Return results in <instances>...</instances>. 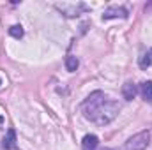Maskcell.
Here are the masks:
<instances>
[{
    "label": "cell",
    "instance_id": "6da1fadb",
    "mask_svg": "<svg viewBox=\"0 0 152 150\" xmlns=\"http://www.w3.org/2000/svg\"><path fill=\"white\" fill-rule=\"evenodd\" d=\"M118 111H120V104L118 103H115V101H103L96 110L87 113L85 118L94 122V124H97V125H106V124H110L112 120L117 118Z\"/></svg>",
    "mask_w": 152,
    "mask_h": 150
},
{
    "label": "cell",
    "instance_id": "7a4b0ae2",
    "mask_svg": "<svg viewBox=\"0 0 152 150\" xmlns=\"http://www.w3.org/2000/svg\"><path fill=\"white\" fill-rule=\"evenodd\" d=\"M151 143V133L149 131H142L134 136H131L127 141H126V150H145Z\"/></svg>",
    "mask_w": 152,
    "mask_h": 150
},
{
    "label": "cell",
    "instance_id": "3957f363",
    "mask_svg": "<svg viewBox=\"0 0 152 150\" xmlns=\"http://www.w3.org/2000/svg\"><path fill=\"white\" fill-rule=\"evenodd\" d=\"M104 101V94L101 92V90H96V92H92L85 101H83V104H81V110H83V115H87V113H90L92 110H96L101 103Z\"/></svg>",
    "mask_w": 152,
    "mask_h": 150
},
{
    "label": "cell",
    "instance_id": "277c9868",
    "mask_svg": "<svg viewBox=\"0 0 152 150\" xmlns=\"http://www.w3.org/2000/svg\"><path fill=\"white\" fill-rule=\"evenodd\" d=\"M127 16H129L127 9L126 7H118V5H112V7H108L103 12V20H112V18H122V20H126Z\"/></svg>",
    "mask_w": 152,
    "mask_h": 150
},
{
    "label": "cell",
    "instance_id": "5b68a950",
    "mask_svg": "<svg viewBox=\"0 0 152 150\" xmlns=\"http://www.w3.org/2000/svg\"><path fill=\"white\" fill-rule=\"evenodd\" d=\"M136 94H138V87H136L133 81H126V83L122 85V97H124L126 101H133V99L136 97Z\"/></svg>",
    "mask_w": 152,
    "mask_h": 150
},
{
    "label": "cell",
    "instance_id": "8992f818",
    "mask_svg": "<svg viewBox=\"0 0 152 150\" xmlns=\"http://www.w3.org/2000/svg\"><path fill=\"white\" fill-rule=\"evenodd\" d=\"M2 147H4V150H14L16 149V131L14 129H9L5 133V138L2 140Z\"/></svg>",
    "mask_w": 152,
    "mask_h": 150
},
{
    "label": "cell",
    "instance_id": "52a82bcc",
    "mask_svg": "<svg viewBox=\"0 0 152 150\" xmlns=\"http://www.w3.org/2000/svg\"><path fill=\"white\" fill-rule=\"evenodd\" d=\"M99 147V138L96 134H87L81 140V149L83 150H97Z\"/></svg>",
    "mask_w": 152,
    "mask_h": 150
},
{
    "label": "cell",
    "instance_id": "ba28073f",
    "mask_svg": "<svg viewBox=\"0 0 152 150\" xmlns=\"http://www.w3.org/2000/svg\"><path fill=\"white\" fill-rule=\"evenodd\" d=\"M140 94L147 103H152V81H143L140 85Z\"/></svg>",
    "mask_w": 152,
    "mask_h": 150
},
{
    "label": "cell",
    "instance_id": "9c48e42d",
    "mask_svg": "<svg viewBox=\"0 0 152 150\" xmlns=\"http://www.w3.org/2000/svg\"><path fill=\"white\" fill-rule=\"evenodd\" d=\"M78 66H80V60L76 58L75 55H69V57L66 58V69H67L69 73H75L76 69H78Z\"/></svg>",
    "mask_w": 152,
    "mask_h": 150
},
{
    "label": "cell",
    "instance_id": "30bf717a",
    "mask_svg": "<svg viewBox=\"0 0 152 150\" xmlns=\"http://www.w3.org/2000/svg\"><path fill=\"white\" fill-rule=\"evenodd\" d=\"M138 64H140L142 69H149V67H151V64H152V50L151 51H147V53H143V55L140 57Z\"/></svg>",
    "mask_w": 152,
    "mask_h": 150
},
{
    "label": "cell",
    "instance_id": "8fae6325",
    "mask_svg": "<svg viewBox=\"0 0 152 150\" xmlns=\"http://www.w3.org/2000/svg\"><path fill=\"white\" fill-rule=\"evenodd\" d=\"M9 34L14 39H21L25 32H23V27H21V25H12V27L9 28Z\"/></svg>",
    "mask_w": 152,
    "mask_h": 150
},
{
    "label": "cell",
    "instance_id": "7c38bea8",
    "mask_svg": "<svg viewBox=\"0 0 152 150\" xmlns=\"http://www.w3.org/2000/svg\"><path fill=\"white\" fill-rule=\"evenodd\" d=\"M103 150H112V149H103Z\"/></svg>",
    "mask_w": 152,
    "mask_h": 150
},
{
    "label": "cell",
    "instance_id": "4fadbf2b",
    "mask_svg": "<svg viewBox=\"0 0 152 150\" xmlns=\"http://www.w3.org/2000/svg\"><path fill=\"white\" fill-rule=\"evenodd\" d=\"M0 124H2V117H0Z\"/></svg>",
    "mask_w": 152,
    "mask_h": 150
},
{
    "label": "cell",
    "instance_id": "5bb4252c",
    "mask_svg": "<svg viewBox=\"0 0 152 150\" xmlns=\"http://www.w3.org/2000/svg\"><path fill=\"white\" fill-rule=\"evenodd\" d=\"M0 83H2V79H0Z\"/></svg>",
    "mask_w": 152,
    "mask_h": 150
}]
</instances>
